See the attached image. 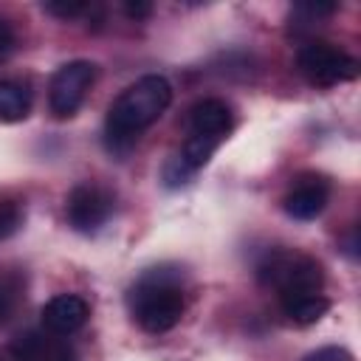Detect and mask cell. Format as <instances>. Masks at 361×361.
<instances>
[{
  "label": "cell",
  "instance_id": "cell-2",
  "mask_svg": "<svg viewBox=\"0 0 361 361\" xmlns=\"http://www.w3.org/2000/svg\"><path fill=\"white\" fill-rule=\"evenodd\" d=\"M130 307L147 333H166L183 316V293L172 276L155 268L133 288Z\"/></svg>",
  "mask_w": 361,
  "mask_h": 361
},
{
  "label": "cell",
  "instance_id": "cell-17",
  "mask_svg": "<svg viewBox=\"0 0 361 361\" xmlns=\"http://www.w3.org/2000/svg\"><path fill=\"white\" fill-rule=\"evenodd\" d=\"M14 42H17L14 28L8 25V20H3V17H0V59H6V56L14 51Z\"/></svg>",
  "mask_w": 361,
  "mask_h": 361
},
{
  "label": "cell",
  "instance_id": "cell-8",
  "mask_svg": "<svg viewBox=\"0 0 361 361\" xmlns=\"http://www.w3.org/2000/svg\"><path fill=\"white\" fill-rule=\"evenodd\" d=\"M228 130H231V110L220 99H200L189 110V135L206 138L220 147Z\"/></svg>",
  "mask_w": 361,
  "mask_h": 361
},
{
  "label": "cell",
  "instance_id": "cell-1",
  "mask_svg": "<svg viewBox=\"0 0 361 361\" xmlns=\"http://www.w3.org/2000/svg\"><path fill=\"white\" fill-rule=\"evenodd\" d=\"M169 102H172V85L158 73L141 76L127 90H121L118 99L110 104L107 121H104L107 149L127 152L133 141L164 116Z\"/></svg>",
  "mask_w": 361,
  "mask_h": 361
},
{
  "label": "cell",
  "instance_id": "cell-11",
  "mask_svg": "<svg viewBox=\"0 0 361 361\" xmlns=\"http://www.w3.org/2000/svg\"><path fill=\"white\" fill-rule=\"evenodd\" d=\"M282 310L293 324H313L330 310V299L324 293H296L282 299Z\"/></svg>",
  "mask_w": 361,
  "mask_h": 361
},
{
  "label": "cell",
  "instance_id": "cell-15",
  "mask_svg": "<svg viewBox=\"0 0 361 361\" xmlns=\"http://www.w3.org/2000/svg\"><path fill=\"white\" fill-rule=\"evenodd\" d=\"M338 6L336 3H296V14H307V20H319V17H327L333 14Z\"/></svg>",
  "mask_w": 361,
  "mask_h": 361
},
{
  "label": "cell",
  "instance_id": "cell-19",
  "mask_svg": "<svg viewBox=\"0 0 361 361\" xmlns=\"http://www.w3.org/2000/svg\"><path fill=\"white\" fill-rule=\"evenodd\" d=\"M6 313V293H3V288H0V316Z\"/></svg>",
  "mask_w": 361,
  "mask_h": 361
},
{
  "label": "cell",
  "instance_id": "cell-3",
  "mask_svg": "<svg viewBox=\"0 0 361 361\" xmlns=\"http://www.w3.org/2000/svg\"><path fill=\"white\" fill-rule=\"evenodd\" d=\"M257 279L268 288H276L279 296L285 299L296 293H319L324 274H322V265L307 254H299L290 248H274L259 259Z\"/></svg>",
  "mask_w": 361,
  "mask_h": 361
},
{
  "label": "cell",
  "instance_id": "cell-5",
  "mask_svg": "<svg viewBox=\"0 0 361 361\" xmlns=\"http://www.w3.org/2000/svg\"><path fill=\"white\" fill-rule=\"evenodd\" d=\"M93 79H96V65L87 59H73V62L62 65L51 76V87H48L51 113L56 118H71L82 107Z\"/></svg>",
  "mask_w": 361,
  "mask_h": 361
},
{
  "label": "cell",
  "instance_id": "cell-10",
  "mask_svg": "<svg viewBox=\"0 0 361 361\" xmlns=\"http://www.w3.org/2000/svg\"><path fill=\"white\" fill-rule=\"evenodd\" d=\"M327 206V186L324 183H302L285 197V212L293 220H313Z\"/></svg>",
  "mask_w": 361,
  "mask_h": 361
},
{
  "label": "cell",
  "instance_id": "cell-7",
  "mask_svg": "<svg viewBox=\"0 0 361 361\" xmlns=\"http://www.w3.org/2000/svg\"><path fill=\"white\" fill-rule=\"evenodd\" d=\"M39 316H42V324H45L48 333H54V336H71V333H76L87 322L90 307L76 293H59V296H54V299H48L42 305V313Z\"/></svg>",
  "mask_w": 361,
  "mask_h": 361
},
{
  "label": "cell",
  "instance_id": "cell-13",
  "mask_svg": "<svg viewBox=\"0 0 361 361\" xmlns=\"http://www.w3.org/2000/svg\"><path fill=\"white\" fill-rule=\"evenodd\" d=\"M90 6L87 3H76V0H54V3H42V11L45 14H54L59 20H73L79 14H85Z\"/></svg>",
  "mask_w": 361,
  "mask_h": 361
},
{
  "label": "cell",
  "instance_id": "cell-18",
  "mask_svg": "<svg viewBox=\"0 0 361 361\" xmlns=\"http://www.w3.org/2000/svg\"><path fill=\"white\" fill-rule=\"evenodd\" d=\"M124 11H127V17H133V20H144V17H149L152 14V3H141V0H130V3H124Z\"/></svg>",
  "mask_w": 361,
  "mask_h": 361
},
{
  "label": "cell",
  "instance_id": "cell-14",
  "mask_svg": "<svg viewBox=\"0 0 361 361\" xmlns=\"http://www.w3.org/2000/svg\"><path fill=\"white\" fill-rule=\"evenodd\" d=\"M20 220H23V212H20L17 203H0V240H6L8 234H14L17 226H20Z\"/></svg>",
  "mask_w": 361,
  "mask_h": 361
},
{
  "label": "cell",
  "instance_id": "cell-6",
  "mask_svg": "<svg viewBox=\"0 0 361 361\" xmlns=\"http://www.w3.org/2000/svg\"><path fill=\"white\" fill-rule=\"evenodd\" d=\"M65 212H68V223L76 231L90 234V231H99L107 223V217L113 214V197L102 186L79 183L71 189Z\"/></svg>",
  "mask_w": 361,
  "mask_h": 361
},
{
  "label": "cell",
  "instance_id": "cell-9",
  "mask_svg": "<svg viewBox=\"0 0 361 361\" xmlns=\"http://www.w3.org/2000/svg\"><path fill=\"white\" fill-rule=\"evenodd\" d=\"M11 353L17 361H76V353L56 338H45L42 333H25L17 336L11 344Z\"/></svg>",
  "mask_w": 361,
  "mask_h": 361
},
{
  "label": "cell",
  "instance_id": "cell-4",
  "mask_svg": "<svg viewBox=\"0 0 361 361\" xmlns=\"http://www.w3.org/2000/svg\"><path fill=\"white\" fill-rule=\"evenodd\" d=\"M299 71L316 87H333L358 76V59L330 42H307L299 48Z\"/></svg>",
  "mask_w": 361,
  "mask_h": 361
},
{
  "label": "cell",
  "instance_id": "cell-16",
  "mask_svg": "<svg viewBox=\"0 0 361 361\" xmlns=\"http://www.w3.org/2000/svg\"><path fill=\"white\" fill-rule=\"evenodd\" d=\"M305 361H353V355L344 347H322V350L310 353Z\"/></svg>",
  "mask_w": 361,
  "mask_h": 361
},
{
  "label": "cell",
  "instance_id": "cell-12",
  "mask_svg": "<svg viewBox=\"0 0 361 361\" xmlns=\"http://www.w3.org/2000/svg\"><path fill=\"white\" fill-rule=\"evenodd\" d=\"M31 110V90L14 79H0V121H23Z\"/></svg>",
  "mask_w": 361,
  "mask_h": 361
}]
</instances>
